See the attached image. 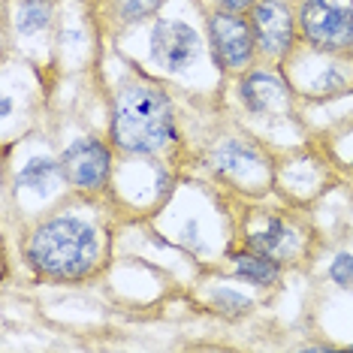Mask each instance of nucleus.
Instances as JSON below:
<instances>
[{
  "mask_svg": "<svg viewBox=\"0 0 353 353\" xmlns=\"http://www.w3.org/2000/svg\"><path fill=\"white\" fill-rule=\"evenodd\" d=\"M100 239L97 230L82 218L58 214V218L39 223L30 236L28 260L39 275L54 281H76L85 278L97 266Z\"/></svg>",
  "mask_w": 353,
  "mask_h": 353,
  "instance_id": "1",
  "label": "nucleus"
},
{
  "mask_svg": "<svg viewBox=\"0 0 353 353\" xmlns=\"http://www.w3.org/2000/svg\"><path fill=\"white\" fill-rule=\"evenodd\" d=\"M212 166L218 172L230 175L232 181H242V184L263 175V157L251 145H245V142H227L223 148H218L212 157Z\"/></svg>",
  "mask_w": 353,
  "mask_h": 353,
  "instance_id": "9",
  "label": "nucleus"
},
{
  "mask_svg": "<svg viewBox=\"0 0 353 353\" xmlns=\"http://www.w3.org/2000/svg\"><path fill=\"white\" fill-rule=\"evenodd\" d=\"M242 103L254 115H287L290 94L287 85L272 73H251L242 79Z\"/></svg>",
  "mask_w": 353,
  "mask_h": 353,
  "instance_id": "8",
  "label": "nucleus"
},
{
  "mask_svg": "<svg viewBox=\"0 0 353 353\" xmlns=\"http://www.w3.org/2000/svg\"><path fill=\"white\" fill-rule=\"evenodd\" d=\"M196 52H199V37L184 21L160 19L154 30H151V58L163 70H170V73H179V70L190 67Z\"/></svg>",
  "mask_w": 353,
  "mask_h": 353,
  "instance_id": "7",
  "label": "nucleus"
},
{
  "mask_svg": "<svg viewBox=\"0 0 353 353\" xmlns=\"http://www.w3.org/2000/svg\"><path fill=\"white\" fill-rule=\"evenodd\" d=\"M302 37L320 52L353 49V6H335L329 0H305L299 10Z\"/></svg>",
  "mask_w": 353,
  "mask_h": 353,
  "instance_id": "3",
  "label": "nucleus"
},
{
  "mask_svg": "<svg viewBox=\"0 0 353 353\" xmlns=\"http://www.w3.org/2000/svg\"><path fill=\"white\" fill-rule=\"evenodd\" d=\"M236 275L248 281V284H256V287H266V284H275L278 275H281V266L275 256H266V254H239L236 256Z\"/></svg>",
  "mask_w": 353,
  "mask_h": 353,
  "instance_id": "10",
  "label": "nucleus"
},
{
  "mask_svg": "<svg viewBox=\"0 0 353 353\" xmlns=\"http://www.w3.org/2000/svg\"><path fill=\"white\" fill-rule=\"evenodd\" d=\"M54 175H58V163L49 157H34L25 170L19 172V184H25V188H34V190H46L49 184L54 181Z\"/></svg>",
  "mask_w": 353,
  "mask_h": 353,
  "instance_id": "14",
  "label": "nucleus"
},
{
  "mask_svg": "<svg viewBox=\"0 0 353 353\" xmlns=\"http://www.w3.org/2000/svg\"><path fill=\"white\" fill-rule=\"evenodd\" d=\"M109 133L112 142L130 154H154L175 136L170 97L145 82L127 85L112 106Z\"/></svg>",
  "mask_w": 353,
  "mask_h": 353,
  "instance_id": "2",
  "label": "nucleus"
},
{
  "mask_svg": "<svg viewBox=\"0 0 353 353\" xmlns=\"http://www.w3.org/2000/svg\"><path fill=\"white\" fill-rule=\"evenodd\" d=\"M0 109H3V115H10V112H12V100L3 97V100H0Z\"/></svg>",
  "mask_w": 353,
  "mask_h": 353,
  "instance_id": "18",
  "label": "nucleus"
},
{
  "mask_svg": "<svg viewBox=\"0 0 353 353\" xmlns=\"http://www.w3.org/2000/svg\"><path fill=\"white\" fill-rule=\"evenodd\" d=\"M208 39H212V54L227 73L245 70L254 58L256 39L251 19H242V12L218 10L208 15Z\"/></svg>",
  "mask_w": 353,
  "mask_h": 353,
  "instance_id": "4",
  "label": "nucleus"
},
{
  "mask_svg": "<svg viewBox=\"0 0 353 353\" xmlns=\"http://www.w3.org/2000/svg\"><path fill=\"white\" fill-rule=\"evenodd\" d=\"M218 10H227V12H245L251 10V6L256 3V0H212Z\"/></svg>",
  "mask_w": 353,
  "mask_h": 353,
  "instance_id": "17",
  "label": "nucleus"
},
{
  "mask_svg": "<svg viewBox=\"0 0 353 353\" xmlns=\"http://www.w3.org/2000/svg\"><path fill=\"white\" fill-rule=\"evenodd\" d=\"M112 154L100 139H76L73 145L63 151L61 157V172L73 188L79 190H100L109 179Z\"/></svg>",
  "mask_w": 353,
  "mask_h": 353,
  "instance_id": "5",
  "label": "nucleus"
},
{
  "mask_svg": "<svg viewBox=\"0 0 353 353\" xmlns=\"http://www.w3.org/2000/svg\"><path fill=\"white\" fill-rule=\"evenodd\" d=\"M49 15H52L49 0H21L15 25H19L21 34H37V30L49 25Z\"/></svg>",
  "mask_w": 353,
  "mask_h": 353,
  "instance_id": "13",
  "label": "nucleus"
},
{
  "mask_svg": "<svg viewBox=\"0 0 353 353\" xmlns=\"http://www.w3.org/2000/svg\"><path fill=\"white\" fill-rule=\"evenodd\" d=\"M212 305L218 314H227V317H245L251 311V299H245V296H239L232 290H214Z\"/></svg>",
  "mask_w": 353,
  "mask_h": 353,
  "instance_id": "15",
  "label": "nucleus"
},
{
  "mask_svg": "<svg viewBox=\"0 0 353 353\" xmlns=\"http://www.w3.org/2000/svg\"><path fill=\"white\" fill-rule=\"evenodd\" d=\"M287 245V227L281 221H269L263 230H256L248 236V248L256 254H266V256H278Z\"/></svg>",
  "mask_w": 353,
  "mask_h": 353,
  "instance_id": "11",
  "label": "nucleus"
},
{
  "mask_svg": "<svg viewBox=\"0 0 353 353\" xmlns=\"http://www.w3.org/2000/svg\"><path fill=\"white\" fill-rule=\"evenodd\" d=\"M329 278L341 287V290H353V254H339L329 266Z\"/></svg>",
  "mask_w": 353,
  "mask_h": 353,
  "instance_id": "16",
  "label": "nucleus"
},
{
  "mask_svg": "<svg viewBox=\"0 0 353 353\" xmlns=\"http://www.w3.org/2000/svg\"><path fill=\"white\" fill-rule=\"evenodd\" d=\"M251 28L256 49L269 58H284L293 46V15L278 0H256L251 6Z\"/></svg>",
  "mask_w": 353,
  "mask_h": 353,
  "instance_id": "6",
  "label": "nucleus"
},
{
  "mask_svg": "<svg viewBox=\"0 0 353 353\" xmlns=\"http://www.w3.org/2000/svg\"><path fill=\"white\" fill-rule=\"evenodd\" d=\"M160 6L163 0H112V12L121 25H139V21L151 19Z\"/></svg>",
  "mask_w": 353,
  "mask_h": 353,
  "instance_id": "12",
  "label": "nucleus"
}]
</instances>
